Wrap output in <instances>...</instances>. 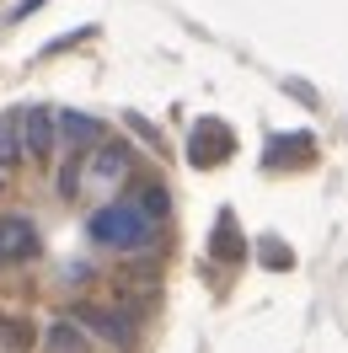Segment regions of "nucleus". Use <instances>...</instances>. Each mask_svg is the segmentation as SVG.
I'll use <instances>...</instances> for the list:
<instances>
[{"instance_id":"obj_1","label":"nucleus","mask_w":348,"mask_h":353,"mask_svg":"<svg viewBox=\"0 0 348 353\" xmlns=\"http://www.w3.org/2000/svg\"><path fill=\"white\" fill-rule=\"evenodd\" d=\"M86 236L102 246V252H139V246H151L155 236H161V225L134 199H113L86 220Z\"/></svg>"},{"instance_id":"obj_12","label":"nucleus","mask_w":348,"mask_h":353,"mask_svg":"<svg viewBox=\"0 0 348 353\" xmlns=\"http://www.w3.org/2000/svg\"><path fill=\"white\" fill-rule=\"evenodd\" d=\"M134 203H139V209H145V214H151L155 225H161L166 214H172V199H166V188H161L155 176H145V182L134 188Z\"/></svg>"},{"instance_id":"obj_8","label":"nucleus","mask_w":348,"mask_h":353,"mask_svg":"<svg viewBox=\"0 0 348 353\" xmlns=\"http://www.w3.org/2000/svg\"><path fill=\"white\" fill-rule=\"evenodd\" d=\"M44 353H91V332L81 327L75 316H65V321H48Z\"/></svg>"},{"instance_id":"obj_9","label":"nucleus","mask_w":348,"mask_h":353,"mask_svg":"<svg viewBox=\"0 0 348 353\" xmlns=\"http://www.w3.org/2000/svg\"><path fill=\"white\" fill-rule=\"evenodd\" d=\"M311 155H316V139H311V134H279L262 161H268V166H305Z\"/></svg>"},{"instance_id":"obj_16","label":"nucleus","mask_w":348,"mask_h":353,"mask_svg":"<svg viewBox=\"0 0 348 353\" xmlns=\"http://www.w3.org/2000/svg\"><path fill=\"white\" fill-rule=\"evenodd\" d=\"M0 188H6V172H0Z\"/></svg>"},{"instance_id":"obj_14","label":"nucleus","mask_w":348,"mask_h":353,"mask_svg":"<svg viewBox=\"0 0 348 353\" xmlns=\"http://www.w3.org/2000/svg\"><path fill=\"white\" fill-rule=\"evenodd\" d=\"M258 257L268 268H289V263H295V252H289L284 241H273V236H262V241H258Z\"/></svg>"},{"instance_id":"obj_11","label":"nucleus","mask_w":348,"mask_h":353,"mask_svg":"<svg viewBox=\"0 0 348 353\" xmlns=\"http://www.w3.org/2000/svg\"><path fill=\"white\" fill-rule=\"evenodd\" d=\"M209 252H215L220 263H236V257H246V241L236 236V220H231V214H220V225H215V241H209Z\"/></svg>"},{"instance_id":"obj_6","label":"nucleus","mask_w":348,"mask_h":353,"mask_svg":"<svg viewBox=\"0 0 348 353\" xmlns=\"http://www.w3.org/2000/svg\"><path fill=\"white\" fill-rule=\"evenodd\" d=\"M22 145L32 161H48L54 145H59V112L54 108H27L22 112Z\"/></svg>"},{"instance_id":"obj_5","label":"nucleus","mask_w":348,"mask_h":353,"mask_svg":"<svg viewBox=\"0 0 348 353\" xmlns=\"http://www.w3.org/2000/svg\"><path fill=\"white\" fill-rule=\"evenodd\" d=\"M38 225L27 214H0V268H17V263H32L38 257Z\"/></svg>"},{"instance_id":"obj_2","label":"nucleus","mask_w":348,"mask_h":353,"mask_svg":"<svg viewBox=\"0 0 348 353\" xmlns=\"http://www.w3.org/2000/svg\"><path fill=\"white\" fill-rule=\"evenodd\" d=\"M134 172V155H129V145L124 139H102L97 150H86V166H81V188H118L124 176Z\"/></svg>"},{"instance_id":"obj_3","label":"nucleus","mask_w":348,"mask_h":353,"mask_svg":"<svg viewBox=\"0 0 348 353\" xmlns=\"http://www.w3.org/2000/svg\"><path fill=\"white\" fill-rule=\"evenodd\" d=\"M231 155H236V134L225 129L220 118H198L193 134H188V161L193 166H220Z\"/></svg>"},{"instance_id":"obj_15","label":"nucleus","mask_w":348,"mask_h":353,"mask_svg":"<svg viewBox=\"0 0 348 353\" xmlns=\"http://www.w3.org/2000/svg\"><path fill=\"white\" fill-rule=\"evenodd\" d=\"M38 6H44V0H22V6H17V11H11V17H32V11H38Z\"/></svg>"},{"instance_id":"obj_7","label":"nucleus","mask_w":348,"mask_h":353,"mask_svg":"<svg viewBox=\"0 0 348 353\" xmlns=\"http://www.w3.org/2000/svg\"><path fill=\"white\" fill-rule=\"evenodd\" d=\"M102 139H108L102 118H91V112H59V145H70V150H97Z\"/></svg>"},{"instance_id":"obj_13","label":"nucleus","mask_w":348,"mask_h":353,"mask_svg":"<svg viewBox=\"0 0 348 353\" xmlns=\"http://www.w3.org/2000/svg\"><path fill=\"white\" fill-rule=\"evenodd\" d=\"M81 166H86V161H75V155H70L65 166H59V176H54L59 199H75V193H81Z\"/></svg>"},{"instance_id":"obj_10","label":"nucleus","mask_w":348,"mask_h":353,"mask_svg":"<svg viewBox=\"0 0 348 353\" xmlns=\"http://www.w3.org/2000/svg\"><path fill=\"white\" fill-rule=\"evenodd\" d=\"M22 161H27V145H22V112H6V118H0V172L11 176Z\"/></svg>"},{"instance_id":"obj_4","label":"nucleus","mask_w":348,"mask_h":353,"mask_svg":"<svg viewBox=\"0 0 348 353\" xmlns=\"http://www.w3.org/2000/svg\"><path fill=\"white\" fill-rule=\"evenodd\" d=\"M75 321H81L91 337L113 343V348H134V321H129V310H113V305H75Z\"/></svg>"}]
</instances>
